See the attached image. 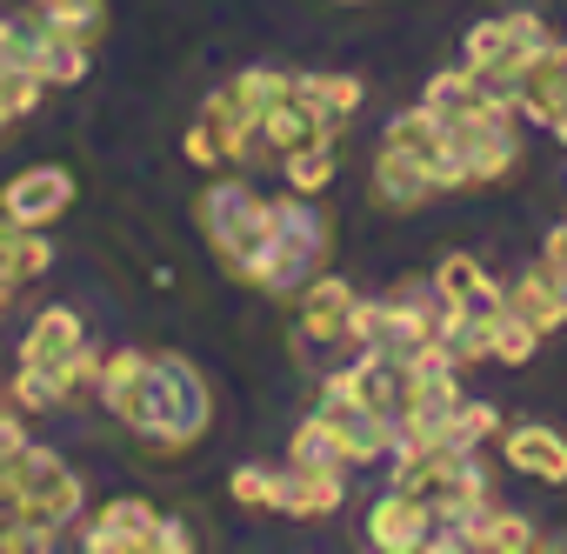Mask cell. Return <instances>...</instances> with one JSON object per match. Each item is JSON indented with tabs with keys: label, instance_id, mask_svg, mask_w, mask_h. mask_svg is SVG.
Returning a JSON list of instances; mask_svg holds the SVG:
<instances>
[{
	"label": "cell",
	"instance_id": "obj_23",
	"mask_svg": "<svg viewBox=\"0 0 567 554\" xmlns=\"http://www.w3.org/2000/svg\"><path fill=\"white\" fill-rule=\"evenodd\" d=\"M87 68H94V48L74 41V34H61V28H48V48H41V74H48V88H81Z\"/></svg>",
	"mask_w": 567,
	"mask_h": 554
},
{
	"label": "cell",
	"instance_id": "obj_35",
	"mask_svg": "<svg viewBox=\"0 0 567 554\" xmlns=\"http://www.w3.org/2000/svg\"><path fill=\"white\" fill-rule=\"evenodd\" d=\"M474 94L494 101V107H514L520 101V61H474Z\"/></svg>",
	"mask_w": 567,
	"mask_h": 554
},
{
	"label": "cell",
	"instance_id": "obj_28",
	"mask_svg": "<svg viewBox=\"0 0 567 554\" xmlns=\"http://www.w3.org/2000/svg\"><path fill=\"white\" fill-rule=\"evenodd\" d=\"M227 88H234V101L260 121V114H274L280 101L295 94V74H280V68H247V74H240V81H227Z\"/></svg>",
	"mask_w": 567,
	"mask_h": 554
},
{
	"label": "cell",
	"instance_id": "obj_15",
	"mask_svg": "<svg viewBox=\"0 0 567 554\" xmlns=\"http://www.w3.org/2000/svg\"><path fill=\"white\" fill-rule=\"evenodd\" d=\"M354 394L381 414V421H401L408 414V394H414V368L401 355H361L354 361Z\"/></svg>",
	"mask_w": 567,
	"mask_h": 554
},
{
	"label": "cell",
	"instance_id": "obj_8",
	"mask_svg": "<svg viewBox=\"0 0 567 554\" xmlns=\"http://www.w3.org/2000/svg\"><path fill=\"white\" fill-rule=\"evenodd\" d=\"M560 107H567V48L560 41H540L520 61V101H514V114L534 121V127H547Z\"/></svg>",
	"mask_w": 567,
	"mask_h": 554
},
{
	"label": "cell",
	"instance_id": "obj_34",
	"mask_svg": "<svg viewBox=\"0 0 567 554\" xmlns=\"http://www.w3.org/2000/svg\"><path fill=\"white\" fill-rule=\"evenodd\" d=\"M41 88H48L41 68H0V114H8V121L34 114L41 107Z\"/></svg>",
	"mask_w": 567,
	"mask_h": 554
},
{
	"label": "cell",
	"instance_id": "obj_48",
	"mask_svg": "<svg viewBox=\"0 0 567 554\" xmlns=\"http://www.w3.org/2000/svg\"><path fill=\"white\" fill-rule=\"evenodd\" d=\"M0 134H8V114H0Z\"/></svg>",
	"mask_w": 567,
	"mask_h": 554
},
{
	"label": "cell",
	"instance_id": "obj_17",
	"mask_svg": "<svg viewBox=\"0 0 567 554\" xmlns=\"http://www.w3.org/2000/svg\"><path fill=\"white\" fill-rule=\"evenodd\" d=\"M81 341H87V328H81V315H74V308H41V315L28 321V335H21V361H28V368H48V375H61V361H68Z\"/></svg>",
	"mask_w": 567,
	"mask_h": 554
},
{
	"label": "cell",
	"instance_id": "obj_39",
	"mask_svg": "<svg viewBox=\"0 0 567 554\" xmlns=\"http://www.w3.org/2000/svg\"><path fill=\"white\" fill-rule=\"evenodd\" d=\"M227 488H234L240 507H274V468H234Z\"/></svg>",
	"mask_w": 567,
	"mask_h": 554
},
{
	"label": "cell",
	"instance_id": "obj_20",
	"mask_svg": "<svg viewBox=\"0 0 567 554\" xmlns=\"http://www.w3.org/2000/svg\"><path fill=\"white\" fill-rule=\"evenodd\" d=\"M381 147H394V154H408V161H421V167H434L441 154H447V134H441V114L421 101V107H408V114H394L388 121V134H381Z\"/></svg>",
	"mask_w": 567,
	"mask_h": 554
},
{
	"label": "cell",
	"instance_id": "obj_46",
	"mask_svg": "<svg viewBox=\"0 0 567 554\" xmlns=\"http://www.w3.org/2000/svg\"><path fill=\"white\" fill-rule=\"evenodd\" d=\"M547 127H554V141H560V147H567V107H560V114H554V121H547Z\"/></svg>",
	"mask_w": 567,
	"mask_h": 554
},
{
	"label": "cell",
	"instance_id": "obj_44",
	"mask_svg": "<svg viewBox=\"0 0 567 554\" xmlns=\"http://www.w3.org/2000/svg\"><path fill=\"white\" fill-rule=\"evenodd\" d=\"M8 240H14V220L0 214V308H8V295L21 288V281H14V260H8Z\"/></svg>",
	"mask_w": 567,
	"mask_h": 554
},
{
	"label": "cell",
	"instance_id": "obj_36",
	"mask_svg": "<svg viewBox=\"0 0 567 554\" xmlns=\"http://www.w3.org/2000/svg\"><path fill=\"white\" fill-rule=\"evenodd\" d=\"M421 101H427V107H434L441 121H447V114H461V107H474L481 94H474V74H467V61H461V68H447V74H434Z\"/></svg>",
	"mask_w": 567,
	"mask_h": 554
},
{
	"label": "cell",
	"instance_id": "obj_5",
	"mask_svg": "<svg viewBox=\"0 0 567 554\" xmlns=\"http://www.w3.org/2000/svg\"><path fill=\"white\" fill-rule=\"evenodd\" d=\"M74 207V174L68 167H28L8 181V194H0V214L21 220V227H48Z\"/></svg>",
	"mask_w": 567,
	"mask_h": 554
},
{
	"label": "cell",
	"instance_id": "obj_32",
	"mask_svg": "<svg viewBox=\"0 0 567 554\" xmlns=\"http://www.w3.org/2000/svg\"><path fill=\"white\" fill-rule=\"evenodd\" d=\"M501 308H507V315H520V321H527L534 335H554V328H567V315H560V308H554V301H547V295H540L534 281H527V274H520V281H514V288L501 295Z\"/></svg>",
	"mask_w": 567,
	"mask_h": 554
},
{
	"label": "cell",
	"instance_id": "obj_9",
	"mask_svg": "<svg viewBox=\"0 0 567 554\" xmlns=\"http://www.w3.org/2000/svg\"><path fill=\"white\" fill-rule=\"evenodd\" d=\"M348 501V468H280L274 474V507L295 521H321Z\"/></svg>",
	"mask_w": 567,
	"mask_h": 554
},
{
	"label": "cell",
	"instance_id": "obj_25",
	"mask_svg": "<svg viewBox=\"0 0 567 554\" xmlns=\"http://www.w3.org/2000/svg\"><path fill=\"white\" fill-rule=\"evenodd\" d=\"M41 48H48V14H14L0 21V68H41Z\"/></svg>",
	"mask_w": 567,
	"mask_h": 554
},
{
	"label": "cell",
	"instance_id": "obj_33",
	"mask_svg": "<svg viewBox=\"0 0 567 554\" xmlns=\"http://www.w3.org/2000/svg\"><path fill=\"white\" fill-rule=\"evenodd\" d=\"M8 401H14L21 414H48V408H61L68 394H61V381H54L48 368H28V361H21V375L8 381Z\"/></svg>",
	"mask_w": 567,
	"mask_h": 554
},
{
	"label": "cell",
	"instance_id": "obj_42",
	"mask_svg": "<svg viewBox=\"0 0 567 554\" xmlns=\"http://www.w3.org/2000/svg\"><path fill=\"white\" fill-rule=\"evenodd\" d=\"M187 547H200L194 527H187L181 514H161V527H154V554H187Z\"/></svg>",
	"mask_w": 567,
	"mask_h": 554
},
{
	"label": "cell",
	"instance_id": "obj_7",
	"mask_svg": "<svg viewBox=\"0 0 567 554\" xmlns=\"http://www.w3.org/2000/svg\"><path fill=\"white\" fill-rule=\"evenodd\" d=\"M321 421L334 428V448H341V461L348 468H368V461H381L388 448H394V421H381L368 401H321Z\"/></svg>",
	"mask_w": 567,
	"mask_h": 554
},
{
	"label": "cell",
	"instance_id": "obj_1",
	"mask_svg": "<svg viewBox=\"0 0 567 554\" xmlns=\"http://www.w3.org/2000/svg\"><path fill=\"white\" fill-rule=\"evenodd\" d=\"M94 394L107 401L114 421H127L134 434H147L154 448H187L207 434L214 421V394L200 381V368L187 355H141V348H114L101 355V381Z\"/></svg>",
	"mask_w": 567,
	"mask_h": 554
},
{
	"label": "cell",
	"instance_id": "obj_38",
	"mask_svg": "<svg viewBox=\"0 0 567 554\" xmlns=\"http://www.w3.org/2000/svg\"><path fill=\"white\" fill-rule=\"evenodd\" d=\"M54 381H61V394H68V401H74V394H94V381H101V348H87V341H81V348L61 361V375H54Z\"/></svg>",
	"mask_w": 567,
	"mask_h": 554
},
{
	"label": "cell",
	"instance_id": "obj_49",
	"mask_svg": "<svg viewBox=\"0 0 567 554\" xmlns=\"http://www.w3.org/2000/svg\"><path fill=\"white\" fill-rule=\"evenodd\" d=\"M0 401H8V381H0Z\"/></svg>",
	"mask_w": 567,
	"mask_h": 554
},
{
	"label": "cell",
	"instance_id": "obj_27",
	"mask_svg": "<svg viewBox=\"0 0 567 554\" xmlns=\"http://www.w3.org/2000/svg\"><path fill=\"white\" fill-rule=\"evenodd\" d=\"M487 335H494L487 361H501V368H527V361H534V348H540V335H534L520 315H507V308H494V315H487Z\"/></svg>",
	"mask_w": 567,
	"mask_h": 554
},
{
	"label": "cell",
	"instance_id": "obj_19",
	"mask_svg": "<svg viewBox=\"0 0 567 554\" xmlns=\"http://www.w3.org/2000/svg\"><path fill=\"white\" fill-rule=\"evenodd\" d=\"M260 141H267L274 154H295V147H308V141H334V121H328L315 101L288 94L274 114H260Z\"/></svg>",
	"mask_w": 567,
	"mask_h": 554
},
{
	"label": "cell",
	"instance_id": "obj_47",
	"mask_svg": "<svg viewBox=\"0 0 567 554\" xmlns=\"http://www.w3.org/2000/svg\"><path fill=\"white\" fill-rule=\"evenodd\" d=\"M334 8H368V0H334Z\"/></svg>",
	"mask_w": 567,
	"mask_h": 554
},
{
	"label": "cell",
	"instance_id": "obj_11",
	"mask_svg": "<svg viewBox=\"0 0 567 554\" xmlns=\"http://www.w3.org/2000/svg\"><path fill=\"white\" fill-rule=\"evenodd\" d=\"M427 501L421 494H408V488H394V494H381L374 507H368V541L381 547V554H414V547H427Z\"/></svg>",
	"mask_w": 567,
	"mask_h": 554
},
{
	"label": "cell",
	"instance_id": "obj_31",
	"mask_svg": "<svg viewBox=\"0 0 567 554\" xmlns=\"http://www.w3.org/2000/svg\"><path fill=\"white\" fill-rule=\"evenodd\" d=\"M288 468H348L341 448H334V428H328L321 414L295 428V441H288Z\"/></svg>",
	"mask_w": 567,
	"mask_h": 554
},
{
	"label": "cell",
	"instance_id": "obj_29",
	"mask_svg": "<svg viewBox=\"0 0 567 554\" xmlns=\"http://www.w3.org/2000/svg\"><path fill=\"white\" fill-rule=\"evenodd\" d=\"M487 434H501V408L494 401H461L441 421V448H481Z\"/></svg>",
	"mask_w": 567,
	"mask_h": 554
},
{
	"label": "cell",
	"instance_id": "obj_3",
	"mask_svg": "<svg viewBox=\"0 0 567 554\" xmlns=\"http://www.w3.org/2000/svg\"><path fill=\"white\" fill-rule=\"evenodd\" d=\"M447 134V154L461 167V187H487V181H507L520 167V134H514V107H494V101H474L461 114L441 121Z\"/></svg>",
	"mask_w": 567,
	"mask_h": 554
},
{
	"label": "cell",
	"instance_id": "obj_2",
	"mask_svg": "<svg viewBox=\"0 0 567 554\" xmlns=\"http://www.w3.org/2000/svg\"><path fill=\"white\" fill-rule=\"evenodd\" d=\"M194 220H200L214 260L234 274V281H247L260 295H280V274H274V201H260L240 174H220V181L200 187Z\"/></svg>",
	"mask_w": 567,
	"mask_h": 554
},
{
	"label": "cell",
	"instance_id": "obj_37",
	"mask_svg": "<svg viewBox=\"0 0 567 554\" xmlns=\"http://www.w3.org/2000/svg\"><path fill=\"white\" fill-rule=\"evenodd\" d=\"M481 547H487V554H520V547H534V521H527V514H501V507H487Z\"/></svg>",
	"mask_w": 567,
	"mask_h": 554
},
{
	"label": "cell",
	"instance_id": "obj_40",
	"mask_svg": "<svg viewBox=\"0 0 567 554\" xmlns=\"http://www.w3.org/2000/svg\"><path fill=\"white\" fill-rule=\"evenodd\" d=\"M181 154H187L194 167H207V174H220V167H227V154H220V141H214V134H207L200 121H194V127L181 134Z\"/></svg>",
	"mask_w": 567,
	"mask_h": 554
},
{
	"label": "cell",
	"instance_id": "obj_30",
	"mask_svg": "<svg viewBox=\"0 0 567 554\" xmlns=\"http://www.w3.org/2000/svg\"><path fill=\"white\" fill-rule=\"evenodd\" d=\"M34 8L48 14V28H61V34H74V41H101V28H107V8L101 0H34Z\"/></svg>",
	"mask_w": 567,
	"mask_h": 554
},
{
	"label": "cell",
	"instance_id": "obj_24",
	"mask_svg": "<svg viewBox=\"0 0 567 554\" xmlns=\"http://www.w3.org/2000/svg\"><path fill=\"white\" fill-rule=\"evenodd\" d=\"M295 94H301V101H315L334 127L361 107V81H354V74H295Z\"/></svg>",
	"mask_w": 567,
	"mask_h": 554
},
{
	"label": "cell",
	"instance_id": "obj_12",
	"mask_svg": "<svg viewBox=\"0 0 567 554\" xmlns=\"http://www.w3.org/2000/svg\"><path fill=\"white\" fill-rule=\"evenodd\" d=\"M501 461H507L514 474H534V481L560 488V481H567V434H560V428H540V421L501 428Z\"/></svg>",
	"mask_w": 567,
	"mask_h": 554
},
{
	"label": "cell",
	"instance_id": "obj_26",
	"mask_svg": "<svg viewBox=\"0 0 567 554\" xmlns=\"http://www.w3.org/2000/svg\"><path fill=\"white\" fill-rule=\"evenodd\" d=\"M280 174H288L295 194H328L334 187V147L328 141H308L295 154H280Z\"/></svg>",
	"mask_w": 567,
	"mask_h": 554
},
{
	"label": "cell",
	"instance_id": "obj_16",
	"mask_svg": "<svg viewBox=\"0 0 567 554\" xmlns=\"http://www.w3.org/2000/svg\"><path fill=\"white\" fill-rule=\"evenodd\" d=\"M200 127L220 141V154H227V167H240V161H254L267 141H260V121L234 101V88H220V94H207L200 101Z\"/></svg>",
	"mask_w": 567,
	"mask_h": 554
},
{
	"label": "cell",
	"instance_id": "obj_4",
	"mask_svg": "<svg viewBox=\"0 0 567 554\" xmlns=\"http://www.w3.org/2000/svg\"><path fill=\"white\" fill-rule=\"evenodd\" d=\"M328 247H334V227L328 214L315 207V194H280L274 201V274H280V295L315 281V274L328 267Z\"/></svg>",
	"mask_w": 567,
	"mask_h": 554
},
{
	"label": "cell",
	"instance_id": "obj_10",
	"mask_svg": "<svg viewBox=\"0 0 567 554\" xmlns=\"http://www.w3.org/2000/svg\"><path fill=\"white\" fill-rule=\"evenodd\" d=\"M540 41H547L540 14H534V8H507V14L467 28V68H474V61H527Z\"/></svg>",
	"mask_w": 567,
	"mask_h": 554
},
{
	"label": "cell",
	"instance_id": "obj_18",
	"mask_svg": "<svg viewBox=\"0 0 567 554\" xmlns=\"http://www.w3.org/2000/svg\"><path fill=\"white\" fill-rule=\"evenodd\" d=\"M441 187L427 181V167L421 161H408V154H394V147H381V161H374V201L388 207V214H414V207H427Z\"/></svg>",
	"mask_w": 567,
	"mask_h": 554
},
{
	"label": "cell",
	"instance_id": "obj_22",
	"mask_svg": "<svg viewBox=\"0 0 567 554\" xmlns=\"http://www.w3.org/2000/svg\"><path fill=\"white\" fill-rule=\"evenodd\" d=\"M461 408V388H454V375H414V394H408V414L401 421H414V428H427L434 441H441V421Z\"/></svg>",
	"mask_w": 567,
	"mask_h": 554
},
{
	"label": "cell",
	"instance_id": "obj_14",
	"mask_svg": "<svg viewBox=\"0 0 567 554\" xmlns=\"http://www.w3.org/2000/svg\"><path fill=\"white\" fill-rule=\"evenodd\" d=\"M507 288H494V274L474 260V254H447L434 267V301L441 308H467V315H494Z\"/></svg>",
	"mask_w": 567,
	"mask_h": 554
},
{
	"label": "cell",
	"instance_id": "obj_6",
	"mask_svg": "<svg viewBox=\"0 0 567 554\" xmlns=\"http://www.w3.org/2000/svg\"><path fill=\"white\" fill-rule=\"evenodd\" d=\"M154 527H161V514H154L147 501L121 494V501H107V507L81 527V547H87V554H147V547H154Z\"/></svg>",
	"mask_w": 567,
	"mask_h": 554
},
{
	"label": "cell",
	"instance_id": "obj_41",
	"mask_svg": "<svg viewBox=\"0 0 567 554\" xmlns=\"http://www.w3.org/2000/svg\"><path fill=\"white\" fill-rule=\"evenodd\" d=\"M527 281H534V288H540L560 315H567V267H560V260H547V254H540V260L527 267Z\"/></svg>",
	"mask_w": 567,
	"mask_h": 554
},
{
	"label": "cell",
	"instance_id": "obj_43",
	"mask_svg": "<svg viewBox=\"0 0 567 554\" xmlns=\"http://www.w3.org/2000/svg\"><path fill=\"white\" fill-rule=\"evenodd\" d=\"M21 448H28V414L8 401V408H0V461H14Z\"/></svg>",
	"mask_w": 567,
	"mask_h": 554
},
{
	"label": "cell",
	"instance_id": "obj_45",
	"mask_svg": "<svg viewBox=\"0 0 567 554\" xmlns=\"http://www.w3.org/2000/svg\"><path fill=\"white\" fill-rule=\"evenodd\" d=\"M547 260H560V267H567V220H560V227L547 234Z\"/></svg>",
	"mask_w": 567,
	"mask_h": 554
},
{
	"label": "cell",
	"instance_id": "obj_21",
	"mask_svg": "<svg viewBox=\"0 0 567 554\" xmlns=\"http://www.w3.org/2000/svg\"><path fill=\"white\" fill-rule=\"evenodd\" d=\"M434 335L447 341L454 368H474V361H487V348H494L487 315H467V308H441V315H434Z\"/></svg>",
	"mask_w": 567,
	"mask_h": 554
},
{
	"label": "cell",
	"instance_id": "obj_13",
	"mask_svg": "<svg viewBox=\"0 0 567 554\" xmlns=\"http://www.w3.org/2000/svg\"><path fill=\"white\" fill-rule=\"evenodd\" d=\"M354 288L341 281V274H315V281H301V335L315 348L328 341H348V321H354Z\"/></svg>",
	"mask_w": 567,
	"mask_h": 554
}]
</instances>
